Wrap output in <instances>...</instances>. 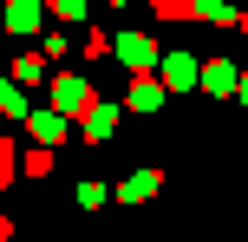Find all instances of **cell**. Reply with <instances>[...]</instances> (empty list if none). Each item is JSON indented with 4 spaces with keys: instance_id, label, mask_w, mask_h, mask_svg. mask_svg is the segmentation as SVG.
<instances>
[{
    "instance_id": "obj_1",
    "label": "cell",
    "mask_w": 248,
    "mask_h": 242,
    "mask_svg": "<svg viewBox=\"0 0 248 242\" xmlns=\"http://www.w3.org/2000/svg\"><path fill=\"white\" fill-rule=\"evenodd\" d=\"M52 112H59V118H78V112H92V85H85L78 72L52 79Z\"/></svg>"
},
{
    "instance_id": "obj_2",
    "label": "cell",
    "mask_w": 248,
    "mask_h": 242,
    "mask_svg": "<svg viewBox=\"0 0 248 242\" xmlns=\"http://www.w3.org/2000/svg\"><path fill=\"white\" fill-rule=\"evenodd\" d=\"M157 183H163L157 170H137V177L118 183V203H150V196H157Z\"/></svg>"
},
{
    "instance_id": "obj_3",
    "label": "cell",
    "mask_w": 248,
    "mask_h": 242,
    "mask_svg": "<svg viewBox=\"0 0 248 242\" xmlns=\"http://www.w3.org/2000/svg\"><path fill=\"white\" fill-rule=\"evenodd\" d=\"M189 79H196V52H170V59H163V79H157V85H176V92H183Z\"/></svg>"
},
{
    "instance_id": "obj_4",
    "label": "cell",
    "mask_w": 248,
    "mask_h": 242,
    "mask_svg": "<svg viewBox=\"0 0 248 242\" xmlns=\"http://www.w3.org/2000/svg\"><path fill=\"white\" fill-rule=\"evenodd\" d=\"M202 92H216V98H229V92H235V65L209 59V65H202Z\"/></svg>"
},
{
    "instance_id": "obj_5",
    "label": "cell",
    "mask_w": 248,
    "mask_h": 242,
    "mask_svg": "<svg viewBox=\"0 0 248 242\" xmlns=\"http://www.w3.org/2000/svg\"><path fill=\"white\" fill-rule=\"evenodd\" d=\"M157 98H163V85H157L150 72H137V79H131V112H157Z\"/></svg>"
},
{
    "instance_id": "obj_6",
    "label": "cell",
    "mask_w": 248,
    "mask_h": 242,
    "mask_svg": "<svg viewBox=\"0 0 248 242\" xmlns=\"http://www.w3.org/2000/svg\"><path fill=\"white\" fill-rule=\"evenodd\" d=\"M7 26L13 33H33L39 26V0H7Z\"/></svg>"
},
{
    "instance_id": "obj_7",
    "label": "cell",
    "mask_w": 248,
    "mask_h": 242,
    "mask_svg": "<svg viewBox=\"0 0 248 242\" xmlns=\"http://www.w3.org/2000/svg\"><path fill=\"white\" fill-rule=\"evenodd\" d=\"M118 125V112L111 105H98V112H85V144H105V131Z\"/></svg>"
},
{
    "instance_id": "obj_8",
    "label": "cell",
    "mask_w": 248,
    "mask_h": 242,
    "mask_svg": "<svg viewBox=\"0 0 248 242\" xmlns=\"http://www.w3.org/2000/svg\"><path fill=\"white\" fill-rule=\"evenodd\" d=\"M33 131H39V144H59V138H65V118L46 112V118H33Z\"/></svg>"
},
{
    "instance_id": "obj_9",
    "label": "cell",
    "mask_w": 248,
    "mask_h": 242,
    "mask_svg": "<svg viewBox=\"0 0 248 242\" xmlns=\"http://www.w3.org/2000/svg\"><path fill=\"white\" fill-rule=\"evenodd\" d=\"M196 13V0H157V20H189Z\"/></svg>"
},
{
    "instance_id": "obj_10",
    "label": "cell",
    "mask_w": 248,
    "mask_h": 242,
    "mask_svg": "<svg viewBox=\"0 0 248 242\" xmlns=\"http://www.w3.org/2000/svg\"><path fill=\"white\" fill-rule=\"evenodd\" d=\"M118 52H124V59H131V65H137V72H144V65H150V39H124Z\"/></svg>"
},
{
    "instance_id": "obj_11",
    "label": "cell",
    "mask_w": 248,
    "mask_h": 242,
    "mask_svg": "<svg viewBox=\"0 0 248 242\" xmlns=\"http://www.w3.org/2000/svg\"><path fill=\"white\" fill-rule=\"evenodd\" d=\"M0 112H7V118H26V98H20V85H0Z\"/></svg>"
},
{
    "instance_id": "obj_12",
    "label": "cell",
    "mask_w": 248,
    "mask_h": 242,
    "mask_svg": "<svg viewBox=\"0 0 248 242\" xmlns=\"http://www.w3.org/2000/svg\"><path fill=\"white\" fill-rule=\"evenodd\" d=\"M52 13H65V20H78V13H85V0H52Z\"/></svg>"
},
{
    "instance_id": "obj_13",
    "label": "cell",
    "mask_w": 248,
    "mask_h": 242,
    "mask_svg": "<svg viewBox=\"0 0 248 242\" xmlns=\"http://www.w3.org/2000/svg\"><path fill=\"white\" fill-rule=\"evenodd\" d=\"M235 92H242V105H248V79H235Z\"/></svg>"
},
{
    "instance_id": "obj_14",
    "label": "cell",
    "mask_w": 248,
    "mask_h": 242,
    "mask_svg": "<svg viewBox=\"0 0 248 242\" xmlns=\"http://www.w3.org/2000/svg\"><path fill=\"white\" fill-rule=\"evenodd\" d=\"M0 236H7V223H0Z\"/></svg>"
}]
</instances>
